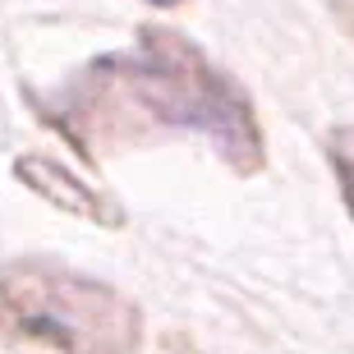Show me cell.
Returning <instances> with one entry per match:
<instances>
[{"label":"cell","mask_w":354,"mask_h":354,"mask_svg":"<svg viewBox=\"0 0 354 354\" xmlns=\"http://www.w3.org/2000/svg\"><path fill=\"white\" fill-rule=\"evenodd\" d=\"M14 180L24 184L28 194H37L41 203H51L60 207L65 216H79V221H92V225H124V207H120L115 198H106L97 184L79 180V175L60 166L55 157L46 152H24V157H14Z\"/></svg>","instance_id":"cell-3"},{"label":"cell","mask_w":354,"mask_h":354,"mask_svg":"<svg viewBox=\"0 0 354 354\" xmlns=\"http://www.w3.org/2000/svg\"><path fill=\"white\" fill-rule=\"evenodd\" d=\"M32 111L88 166L166 138H203L244 180L267 166L263 124L244 83L161 24H143L133 46L92 55L55 88L32 92Z\"/></svg>","instance_id":"cell-1"},{"label":"cell","mask_w":354,"mask_h":354,"mask_svg":"<svg viewBox=\"0 0 354 354\" xmlns=\"http://www.w3.org/2000/svg\"><path fill=\"white\" fill-rule=\"evenodd\" d=\"M322 152H327V166H331V175H336V189H341L345 212L354 216V120H350V124L327 129Z\"/></svg>","instance_id":"cell-4"},{"label":"cell","mask_w":354,"mask_h":354,"mask_svg":"<svg viewBox=\"0 0 354 354\" xmlns=\"http://www.w3.org/2000/svg\"><path fill=\"white\" fill-rule=\"evenodd\" d=\"M143 5H157V10H175V5H184V0H143Z\"/></svg>","instance_id":"cell-6"},{"label":"cell","mask_w":354,"mask_h":354,"mask_svg":"<svg viewBox=\"0 0 354 354\" xmlns=\"http://www.w3.org/2000/svg\"><path fill=\"white\" fill-rule=\"evenodd\" d=\"M0 331L51 354H143V308L55 258L0 263Z\"/></svg>","instance_id":"cell-2"},{"label":"cell","mask_w":354,"mask_h":354,"mask_svg":"<svg viewBox=\"0 0 354 354\" xmlns=\"http://www.w3.org/2000/svg\"><path fill=\"white\" fill-rule=\"evenodd\" d=\"M336 10H341L345 28H350V32H354V0H336Z\"/></svg>","instance_id":"cell-5"}]
</instances>
